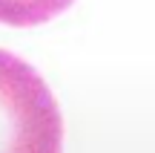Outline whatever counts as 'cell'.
Here are the masks:
<instances>
[{
    "label": "cell",
    "instance_id": "7a4b0ae2",
    "mask_svg": "<svg viewBox=\"0 0 155 153\" xmlns=\"http://www.w3.org/2000/svg\"><path fill=\"white\" fill-rule=\"evenodd\" d=\"M72 3L75 0H0V23L38 26L66 12Z\"/></svg>",
    "mask_w": 155,
    "mask_h": 153
},
{
    "label": "cell",
    "instance_id": "6da1fadb",
    "mask_svg": "<svg viewBox=\"0 0 155 153\" xmlns=\"http://www.w3.org/2000/svg\"><path fill=\"white\" fill-rule=\"evenodd\" d=\"M0 153H63V119L46 81L0 49Z\"/></svg>",
    "mask_w": 155,
    "mask_h": 153
}]
</instances>
